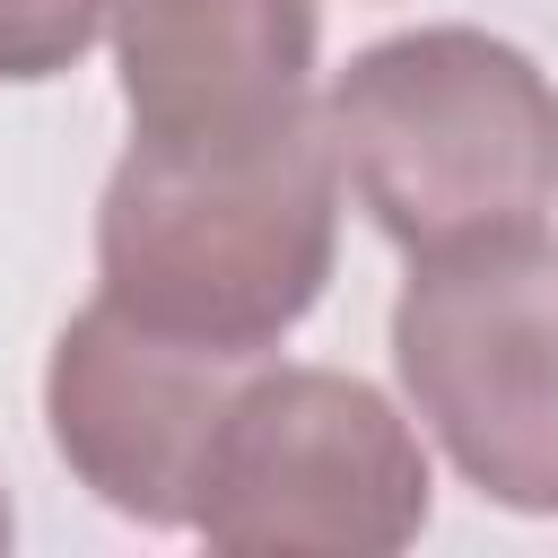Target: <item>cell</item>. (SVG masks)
<instances>
[{"label": "cell", "mask_w": 558, "mask_h": 558, "mask_svg": "<svg viewBox=\"0 0 558 558\" xmlns=\"http://www.w3.org/2000/svg\"><path fill=\"white\" fill-rule=\"evenodd\" d=\"M340 253V157L323 113L262 148H122L96 201V296L122 314L279 357Z\"/></svg>", "instance_id": "cell-1"}, {"label": "cell", "mask_w": 558, "mask_h": 558, "mask_svg": "<svg viewBox=\"0 0 558 558\" xmlns=\"http://www.w3.org/2000/svg\"><path fill=\"white\" fill-rule=\"evenodd\" d=\"M340 183L410 262L549 227L558 209V87L488 26H410L323 87Z\"/></svg>", "instance_id": "cell-2"}, {"label": "cell", "mask_w": 558, "mask_h": 558, "mask_svg": "<svg viewBox=\"0 0 558 558\" xmlns=\"http://www.w3.org/2000/svg\"><path fill=\"white\" fill-rule=\"evenodd\" d=\"M392 375L445 462L506 514H558V235L410 262L392 296Z\"/></svg>", "instance_id": "cell-3"}, {"label": "cell", "mask_w": 558, "mask_h": 558, "mask_svg": "<svg viewBox=\"0 0 558 558\" xmlns=\"http://www.w3.org/2000/svg\"><path fill=\"white\" fill-rule=\"evenodd\" d=\"M436 471L418 427L340 366H253L227 401L192 532L209 549H340L384 558L427 532Z\"/></svg>", "instance_id": "cell-4"}, {"label": "cell", "mask_w": 558, "mask_h": 558, "mask_svg": "<svg viewBox=\"0 0 558 558\" xmlns=\"http://www.w3.org/2000/svg\"><path fill=\"white\" fill-rule=\"evenodd\" d=\"M253 366H270V357L209 349V340H183V331L122 314L113 296H87L61 323L52 366H44L52 453L122 523L192 532L209 436H218V418Z\"/></svg>", "instance_id": "cell-5"}, {"label": "cell", "mask_w": 558, "mask_h": 558, "mask_svg": "<svg viewBox=\"0 0 558 558\" xmlns=\"http://www.w3.org/2000/svg\"><path fill=\"white\" fill-rule=\"evenodd\" d=\"M105 35L140 148H262L323 113V0H113Z\"/></svg>", "instance_id": "cell-6"}, {"label": "cell", "mask_w": 558, "mask_h": 558, "mask_svg": "<svg viewBox=\"0 0 558 558\" xmlns=\"http://www.w3.org/2000/svg\"><path fill=\"white\" fill-rule=\"evenodd\" d=\"M105 17H113V0H0V78L35 87V78L78 70V52L105 35Z\"/></svg>", "instance_id": "cell-7"}, {"label": "cell", "mask_w": 558, "mask_h": 558, "mask_svg": "<svg viewBox=\"0 0 558 558\" xmlns=\"http://www.w3.org/2000/svg\"><path fill=\"white\" fill-rule=\"evenodd\" d=\"M9 541H17V514H9V497H0V549H9Z\"/></svg>", "instance_id": "cell-8"}]
</instances>
